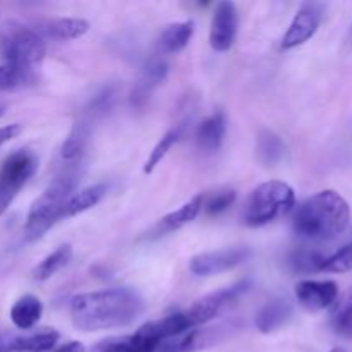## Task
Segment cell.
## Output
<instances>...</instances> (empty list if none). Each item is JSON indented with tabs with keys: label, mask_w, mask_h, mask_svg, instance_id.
Listing matches in <instances>:
<instances>
[{
	"label": "cell",
	"mask_w": 352,
	"mask_h": 352,
	"mask_svg": "<svg viewBox=\"0 0 352 352\" xmlns=\"http://www.w3.org/2000/svg\"><path fill=\"white\" fill-rule=\"evenodd\" d=\"M330 352H346V351H344L342 347H336V349H332Z\"/></svg>",
	"instance_id": "cell-34"
},
{
	"label": "cell",
	"mask_w": 352,
	"mask_h": 352,
	"mask_svg": "<svg viewBox=\"0 0 352 352\" xmlns=\"http://www.w3.org/2000/svg\"><path fill=\"white\" fill-rule=\"evenodd\" d=\"M285 148L280 138L272 131L263 129L260 131L256 140V155L258 160L265 165V167H274L284 155Z\"/></svg>",
	"instance_id": "cell-23"
},
{
	"label": "cell",
	"mask_w": 352,
	"mask_h": 352,
	"mask_svg": "<svg viewBox=\"0 0 352 352\" xmlns=\"http://www.w3.org/2000/svg\"><path fill=\"white\" fill-rule=\"evenodd\" d=\"M296 192L282 181H267L248 196L243 210V222L250 227H261L294 210Z\"/></svg>",
	"instance_id": "cell-4"
},
{
	"label": "cell",
	"mask_w": 352,
	"mask_h": 352,
	"mask_svg": "<svg viewBox=\"0 0 352 352\" xmlns=\"http://www.w3.org/2000/svg\"><path fill=\"white\" fill-rule=\"evenodd\" d=\"M158 346L160 342L157 339L138 329L131 336L110 337L102 340L96 346V352H157Z\"/></svg>",
	"instance_id": "cell-14"
},
{
	"label": "cell",
	"mask_w": 352,
	"mask_h": 352,
	"mask_svg": "<svg viewBox=\"0 0 352 352\" xmlns=\"http://www.w3.org/2000/svg\"><path fill=\"white\" fill-rule=\"evenodd\" d=\"M236 198L237 195L234 189H220V191H215L213 195L205 196L201 210H205L208 217L222 215L223 212H227L234 205Z\"/></svg>",
	"instance_id": "cell-28"
},
{
	"label": "cell",
	"mask_w": 352,
	"mask_h": 352,
	"mask_svg": "<svg viewBox=\"0 0 352 352\" xmlns=\"http://www.w3.org/2000/svg\"><path fill=\"white\" fill-rule=\"evenodd\" d=\"M250 258L251 250L246 246L208 251V253H201L192 256L191 261H189V270H191V274L196 275V277H212V275L232 270V268L246 263Z\"/></svg>",
	"instance_id": "cell-7"
},
{
	"label": "cell",
	"mask_w": 352,
	"mask_h": 352,
	"mask_svg": "<svg viewBox=\"0 0 352 352\" xmlns=\"http://www.w3.org/2000/svg\"><path fill=\"white\" fill-rule=\"evenodd\" d=\"M3 116V109H2V107H0V117H2Z\"/></svg>",
	"instance_id": "cell-35"
},
{
	"label": "cell",
	"mask_w": 352,
	"mask_h": 352,
	"mask_svg": "<svg viewBox=\"0 0 352 352\" xmlns=\"http://www.w3.org/2000/svg\"><path fill=\"white\" fill-rule=\"evenodd\" d=\"M105 195H107L105 184L89 186V188L82 189V191L74 192V195H72L71 198L67 199V203L64 205V210H62V220L72 219V217L79 215V213L88 212L89 208L98 205Z\"/></svg>",
	"instance_id": "cell-20"
},
{
	"label": "cell",
	"mask_w": 352,
	"mask_h": 352,
	"mask_svg": "<svg viewBox=\"0 0 352 352\" xmlns=\"http://www.w3.org/2000/svg\"><path fill=\"white\" fill-rule=\"evenodd\" d=\"M43 315V302L33 294H24L10 308V322L19 330H31Z\"/></svg>",
	"instance_id": "cell-17"
},
{
	"label": "cell",
	"mask_w": 352,
	"mask_h": 352,
	"mask_svg": "<svg viewBox=\"0 0 352 352\" xmlns=\"http://www.w3.org/2000/svg\"><path fill=\"white\" fill-rule=\"evenodd\" d=\"M296 299L311 313L332 308L339 299V285L333 280H301L296 284Z\"/></svg>",
	"instance_id": "cell-10"
},
{
	"label": "cell",
	"mask_w": 352,
	"mask_h": 352,
	"mask_svg": "<svg viewBox=\"0 0 352 352\" xmlns=\"http://www.w3.org/2000/svg\"><path fill=\"white\" fill-rule=\"evenodd\" d=\"M34 79H36L34 69L10 64V62L0 64V89H3V91H10V89L33 85Z\"/></svg>",
	"instance_id": "cell-25"
},
{
	"label": "cell",
	"mask_w": 352,
	"mask_h": 352,
	"mask_svg": "<svg viewBox=\"0 0 352 352\" xmlns=\"http://www.w3.org/2000/svg\"><path fill=\"white\" fill-rule=\"evenodd\" d=\"M143 311V298L131 287L82 292L71 301L72 325L81 332H102L129 327Z\"/></svg>",
	"instance_id": "cell-1"
},
{
	"label": "cell",
	"mask_w": 352,
	"mask_h": 352,
	"mask_svg": "<svg viewBox=\"0 0 352 352\" xmlns=\"http://www.w3.org/2000/svg\"><path fill=\"white\" fill-rule=\"evenodd\" d=\"M239 30V12L234 2H219L210 23V45L215 52L232 48Z\"/></svg>",
	"instance_id": "cell-9"
},
{
	"label": "cell",
	"mask_w": 352,
	"mask_h": 352,
	"mask_svg": "<svg viewBox=\"0 0 352 352\" xmlns=\"http://www.w3.org/2000/svg\"><path fill=\"white\" fill-rule=\"evenodd\" d=\"M91 122H93L91 117L85 116L81 117L79 122L74 124V127H72L69 136L65 138L64 144H62L60 155L64 160L72 162L76 160V158L81 157L86 144H88L89 136H91Z\"/></svg>",
	"instance_id": "cell-21"
},
{
	"label": "cell",
	"mask_w": 352,
	"mask_h": 352,
	"mask_svg": "<svg viewBox=\"0 0 352 352\" xmlns=\"http://www.w3.org/2000/svg\"><path fill=\"white\" fill-rule=\"evenodd\" d=\"M349 270H352V241L327 256L320 267V272H329V274H346Z\"/></svg>",
	"instance_id": "cell-30"
},
{
	"label": "cell",
	"mask_w": 352,
	"mask_h": 352,
	"mask_svg": "<svg viewBox=\"0 0 352 352\" xmlns=\"http://www.w3.org/2000/svg\"><path fill=\"white\" fill-rule=\"evenodd\" d=\"M330 325L337 336L352 339V287L340 299V302H337L332 318H330Z\"/></svg>",
	"instance_id": "cell-27"
},
{
	"label": "cell",
	"mask_w": 352,
	"mask_h": 352,
	"mask_svg": "<svg viewBox=\"0 0 352 352\" xmlns=\"http://www.w3.org/2000/svg\"><path fill=\"white\" fill-rule=\"evenodd\" d=\"M36 170L38 157L30 150H17L3 160L0 167V217L9 210Z\"/></svg>",
	"instance_id": "cell-6"
},
{
	"label": "cell",
	"mask_w": 352,
	"mask_h": 352,
	"mask_svg": "<svg viewBox=\"0 0 352 352\" xmlns=\"http://www.w3.org/2000/svg\"><path fill=\"white\" fill-rule=\"evenodd\" d=\"M47 54L40 34L19 23H7L0 31V57L3 62L34 69Z\"/></svg>",
	"instance_id": "cell-5"
},
{
	"label": "cell",
	"mask_w": 352,
	"mask_h": 352,
	"mask_svg": "<svg viewBox=\"0 0 352 352\" xmlns=\"http://www.w3.org/2000/svg\"><path fill=\"white\" fill-rule=\"evenodd\" d=\"M203 199H205V195H196L195 198L189 199L188 203H184L181 208L174 210V212L162 217V219L151 227L150 232L146 234L148 239H158V237L167 236V234L175 232V230L182 229L184 226L191 223L192 220L199 215V212H201Z\"/></svg>",
	"instance_id": "cell-12"
},
{
	"label": "cell",
	"mask_w": 352,
	"mask_h": 352,
	"mask_svg": "<svg viewBox=\"0 0 352 352\" xmlns=\"http://www.w3.org/2000/svg\"><path fill=\"white\" fill-rule=\"evenodd\" d=\"M323 14H325V3H302L298 12H296L291 26L285 31L284 38H282V48L291 50V48L301 47L306 41L311 40L313 34L318 31L320 24H322Z\"/></svg>",
	"instance_id": "cell-8"
},
{
	"label": "cell",
	"mask_w": 352,
	"mask_h": 352,
	"mask_svg": "<svg viewBox=\"0 0 352 352\" xmlns=\"http://www.w3.org/2000/svg\"><path fill=\"white\" fill-rule=\"evenodd\" d=\"M168 74V65L164 60H151L146 67L143 69L140 81L136 82L131 95V103L134 107H143L150 98L151 91L157 86H160L165 81Z\"/></svg>",
	"instance_id": "cell-15"
},
{
	"label": "cell",
	"mask_w": 352,
	"mask_h": 352,
	"mask_svg": "<svg viewBox=\"0 0 352 352\" xmlns=\"http://www.w3.org/2000/svg\"><path fill=\"white\" fill-rule=\"evenodd\" d=\"M76 184L78 174L74 170H64L34 199L24 223V239L28 243L41 239L58 220H62V210L67 199L74 195L72 191Z\"/></svg>",
	"instance_id": "cell-3"
},
{
	"label": "cell",
	"mask_w": 352,
	"mask_h": 352,
	"mask_svg": "<svg viewBox=\"0 0 352 352\" xmlns=\"http://www.w3.org/2000/svg\"><path fill=\"white\" fill-rule=\"evenodd\" d=\"M21 133H23L21 124H7V126L0 127V148H2L3 144L10 143L12 140H16Z\"/></svg>",
	"instance_id": "cell-31"
},
{
	"label": "cell",
	"mask_w": 352,
	"mask_h": 352,
	"mask_svg": "<svg viewBox=\"0 0 352 352\" xmlns=\"http://www.w3.org/2000/svg\"><path fill=\"white\" fill-rule=\"evenodd\" d=\"M325 256L320 254L315 250H298L291 254L289 258V263L294 268L296 272H301V274H311V272H320Z\"/></svg>",
	"instance_id": "cell-29"
},
{
	"label": "cell",
	"mask_w": 352,
	"mask_h": 352,
	"mask_svg": "<svg viewBox=\"0 0 352 352\" xmlns=\"http://www.w3.org/2000/svg\"><path fill=\"white\" fill-rule=\"evenodd\" d=\"M351 220L349 203L333 189H323L296 208L292 227L299 237L325 243L339 237Z\"/></svg>",
	"instance_id": "cell-2"
},
{
	"label": "cell",
	"mask_w": 352,
	"mask_h": 352,
	"mask_svg": "<svg viewBox=\"0 0 352 352\" xmlns=\"http://www.w3.org/2000/svg\"><path fill=\"white\" fill-rule=\"evenodd\" d=\"M47 31L57 40H79L89 31V23L79 17H60L48 23Z\"/></svg>",
	"instance_id": "cell-24"
},
{
	"label": "cell",
	"mask_w": 352,
	"mask_h": 352,
	"mask_svg": "<svg viewBox=\"0 0 352 352\" xmlns=\"http://www.w3.org/2000/svg\"><path fill=\"white\" fill-rule=\"evenodd\" d=\"M292 316V305L284 298L268 301L256 315V329L261 333H272L282 329Z\"/></svg>",
	"instance_id": "cell-16"
},
{
	"label": "cell",
	"mask_w": 352,
	"mask_h": 352,
	"mask_svg": "<svg viewBox=\"0 0 352 352\" xmlns=\"http://www.w3.org/2000/svg\"><path fill=\"white\" fill-rule=\"evenodd\" d=\"M230 327H215L206 330H189L177 337L164 340L158 346L157 352H195L203 347L217 344L229 333Z\"/></svg>",
	"instance_id": "cell-11"
},
{
	"label": "cell",
	"mask_w": 352,
	"mask_h": 352,
	"mask_svg": "<svg viewBox=\"0 0 352 352\" xmlns=\"http://www.w3.org/2000/svg\"><path fill=\"white\" fill-rule=\"evenodd\" d=\"M227 133V117L222 110H215L198 124L195 133L196 144L205 153H215L220 150Z\"/></svg>",
	"instance_id": "cell-13"
},
{
	"label": "cell",
	"mask_w": 352,
	"mask_h": 352,
	"mask_svg": "<svg viewBox=\"0 0 352 352\" xmlns=\"http://www.w3.org/2000/svg\"><path fill=\"white\" fill-rule=\"evenodd\" d=\"M58 332L45 330V332L31 333V336H9L6 352H48L54 351L58 342Z\"/></svg>",
	"instance_id": "cell-18"
},
{
	"label": "cell",
	"mask_w": 352,
	"mask_h": 352,
	"mask_svg": "<svg viewBox=\"0 0 352 352\" xmlns=\"http://www.w3.org/2000/svg\"><path fill=\"white\" fill-rule=\"evenodd\" d=\"M192 33H195V21H181V23H174L170 26L165 28L162 31V36L158 45L164 54H179L188 47L191 41Z\"/></svg>",
	"instance_id": "cell-19"
},
{
	"label": "cell",
	"mask_w": 352,
	"mask_h": 352,
	"mask_svg": "<svg viewBox=\"0 0 352 352\" xmlns=\"http://www.w3.org/2000/svg\"><path fill=\"white\" fill-rule=\"evenodd\" d=\"M72 260V246L71 244H62L57 250L52 251L47 258L40 261L33 270V278L38 282H45L54 277L55 274L67 267Z\"/></svg>",
	"instance_id": "cell-22"
},
{
	"label": "cell",
	"mask_w": 352,
	"mask_h": 352,
	"mask_svg": "<svg viewBox=\"0 0 352 352\" xmlns=\"http://www.w3.org/2000/svg\"><path fill=\"white\" fill-rule=\"evenodd\" d=\"M54 352H86L85 344L78 342V340H71V342H65L62 346L55 347Z\"/></svg>",
	"instance_id": "cell-32"
},
{
	"label": "cell",
	"mask_w": 352,
	"mask_h": 352,
	"mask_svg": "<svg viewBox=\"0 0 352 352\" xmlns=\"http://www.w3.org/2000/svg\"><path fill=\"white\" fill-rule=\"evenodd\" d=\"M184 127H186V124H177L174 129H170L168 133H165L164 138H162V140L155 144V148L151 150L150 157H148L146 164H144V167H143L144 174H151V172L155 170V167H157V165L160 164L165 157H167V153L172 150V146H175V144L179 143V140L182 138V134H184Z\"/></svg>",
	"instance_id": "cell-26"
},
{
	"label": "cell",
	"mask_w": 352,
	"mask_h": 352,
	"mask_svg": "<svg viewBox=\"0 0 352 352\" xmlns=\"http://www.w3.org/2000/svg\"><path fill=\"white\" fill-rule=\"evenodd\" d=\"M7 340H9V336L7 333H0V352H6Z\"/></svg>",
	"instance_id": "cell-33"
}]
</instances>
